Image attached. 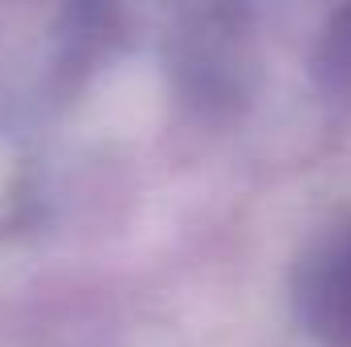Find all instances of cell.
Wrapping results in <instances>:
<instances>
[{
	"instance_id": "1",
	"label": "cell",
	"mask_w": 351,
	"mask_h": 347,
	"mask_svg": "<svg viewBox=\"0 0 351 347\" xmlns=\"http://www.w3.org/2000/svg\"><path fill=\"white\" fill-rule=\"evenodd\" d=\"M298 307L323 347H351V221L302 265Z\"/></svg>"
}]
</instances>
